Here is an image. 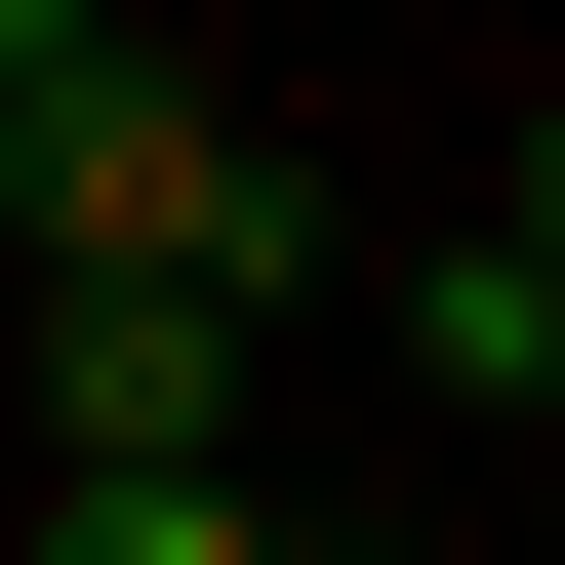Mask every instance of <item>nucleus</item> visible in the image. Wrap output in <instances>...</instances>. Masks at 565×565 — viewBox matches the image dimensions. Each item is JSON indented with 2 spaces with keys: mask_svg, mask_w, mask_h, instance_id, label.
<instances>
[{
  "mask_svg": "<svg viewBox=\"0 0 565 565\" xmlns=\"http://www.w3.org/2000/svg\"><path fill=\"white\" fill-rule=\"evenodd\" d=\"M0 243H41V323H282V282H323V202H282L243 82L41 41V82H0Z\"/></svg>",
  "mask_w": 565,
  "mask_h": 565,
  "instance_id": "1",
  "label": "nucleus"
},
{
  "mask_svg": "<svg viewBox=\"0 0 565 565\" xmlns=\"http://www.w3.org/2000/svg\"><path fill=\"white\" fill-rule=\"evenodd\" d=\"M41 484H243V323H41Z\"/></svg>",
  "mask_w": 565,
  "mask_h": 565,
  "instance_id": "2",
  "label": "nucleus"
},
{
  "mask_svg": "<svg viewBox=\"0 0 565 565\" xmlns=\"http://www.w3.org/2000/svg\"><path fill=\"white\" fill-rule=\"evenodd\" d=\"M404 364H445V404H484V445H525V404H565V243H525V162H484V202H445V243H404Z\"/></svg>",
  "mask_w": 565,
  "mask_h": 565,
  "instance_id": "3",
  "label": "nucleus"
},
{
  "mask_svg": "<svg viewBox=\"0 0 565 565\" xmlns=\"http://www.w3.org/2000/svg\"><path fill=\"white\" fill-rule=\"evenodd\" d=\"M41 565H282L243 484H41Z\"/></svg>",
  "mask_w": 565,
  "mask_h": 565,
  "instance_id": "4",
  "label": "nucleus"
},
{
  "mask_svg": "<svg viewBox=\"0 0 565 565\" xmlns=\"http://www.w3.org/2000/svg\"><path fill=\"white\" fill-rule=\"evenodd\" d=\"M41 41H121V0H0V82H41Z\"/></svg>",
  "mask_w": 565,
  "mask_h": 565,
  "instance_id": "5",
  "label": "nucleus"
}]
</instances>
